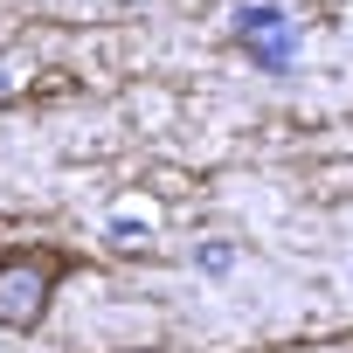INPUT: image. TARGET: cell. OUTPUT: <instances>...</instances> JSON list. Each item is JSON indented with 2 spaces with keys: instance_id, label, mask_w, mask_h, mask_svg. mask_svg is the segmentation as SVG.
I'll return each instance as SVG.
<instances>
[{
  "instance_id": "cell-1",
  "label": "cell",
  "mask_w": 353,
  "mask_h": 353,
  "mask_svg": "<svg viewBox=\"0 0 353 353\" xmlns=\"http://www.w3.org/2000/svg\"><path fill=\"white\" fill-rule=\"evenodd\" d=\"M63 270H70V263H63L56 250H8V256H0V325H8V332L42 325V312H49Z\"/></svg>"
},
{
  "instance_id": "cell-2",
  "label": "cell",
  "mask_w": 353,
  "mask_h": 353,
  "mask_svg": "<svg viewBox=\"0 0 353 353\" xmlns=\"http://www.w3.org/2000/svg\"><path fill=\"white\" fill-rule=\"evenodd\" d=\"M236 42H243V56H250L256 70H270V77H284V70L298 63V21H291L284 8H270V0H256V8L236 14Z\"/></svg>"
},
{
  "instance_id": "cell-3",
  "label": "cell",
  "mask_w": 353,
  "mask_h": 353,
  "mask_svg": "<svg viewBox=\"0 0 353 353\" xmlns=\"http://www.w3.org/2000/svg\"><path fill=\"white\" fill-rule=\"evenodd\" d=\"M229 263H236L229 243H208V250H201V270H229Z\"/></svg>"
}]
</instances>
